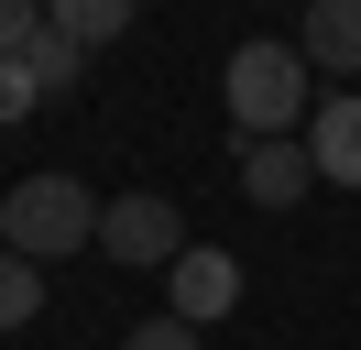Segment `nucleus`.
I'll return each instance as SVG.
<instances>
[{
  "instance_id": "obj_1",
  "label": "nucleus",
  "mask_w": 361,
  "mask_h": 350,
  "mask_svg": "<svg viewBox=\"0 0 361 350\" xmlns=\"http://www.w3.org/2000/svg\"><path fill=\"white\" fill-rule=\"evenodd\" d=\"M219 88H230V131H241V143H295L307 109H317V66L295 55L285 33H252L241 55L219 66Z\"/></svg>"
},
{
  "instance_id": "obj_2",
  "label": "nucleus",
  "mask_w": 361,
  "mask_h": 350,
  "mask_svg": "<svg viewBox=\"0 0 361 350\" xmlns=\"http://www.w3.org/2000/svg\"><path fill=\"white\" fill-rule=\"evenodd\" d=\"M0 252H23V262L99 252V186L88 175H23V186L0 197Z\"/></svg>"
},
{
  "instance_id": "obj_3",
  "label": "nucleus",
  "mask_w": 361,
  "mask_h": 350,
  "mask_svg": "<svg viewBox=\"0 0 361 350\" xmlns=\"http://www.w3.org/2000/svg\"><path fill=\"white\" fill-rule=\"evenodd\" d=\"M99 252L121 262V274H176V252H186V219H176V197H110L99 208Z\"/></svg>"
},
{
  "instance_id": "obj_4",
  "label": "nucleus",
  "mask_w": 361,
  "mask_h": 350,
  "mask_svg": "<svg viewBox=\"0 0 361 350\" xmlns=\"http://www.w3.org/2000/svg\"><path fill=\"white\" fill-rule=\"evenodd\" d=\"M230 306H241V252H219V241H186V252H176V274H164V318L219 328Z\"/></svg>"
},
{
  "instance_id": "obj_5",
  "label": "nucleus",
  "mask_w": 361,
  "mask_h": 350,
  "mask_svg": "<svg viewBox=\"0 0 361 350\" xmlns=\"http://www.w3.org/2000/svg\"><path fill=\"white\" fill-rule=\"evenodd\" d=\"M307 164H317V186L361 197V88H329V99L307 109Z\"/></svg>"
},
{
  "instance_id": "obj_6",
  "label": "nucleus",
  "mask_w": 361,
  "mask_h": 350,
  "mask_svg": "<svg viewBox=\"0 0 361 350\" xmlns=\"http://www.w3.org/2000/svg\"><path fill=\"white\" fill-rule=\"evenodd\" d=\"M307 186H317V164H307V131H295V143H241V197H252V208H274V219H285Z\"/></svg>"
},
{
  "instance_id": "obj_7",
  "label": "nucleus",
  "mask_w": 361,
  "mask_h": 350,
  "mask_svg": "<svg viewBox=\"0 0 361 350\" xmlns=\"http://www.w3.org/2000/svg\"><path fill=\"white\" fill-rule=\"evenodd\" d=\"M295 55H307L317 77H350V88H361V0H307Z\"/></svg>"
},
{
  "instance_id": "obj_8",
  "label": "nucleus",
  "mask_w": 361,
  "mask_h": 350,
  "mask_svg": "<svg viewBox=\"0 0 361 350\" xmlns=\"http://www.w3.org/2000/svg\"><path fill=\"white\" fill-rule=\"evenodd\" d=\"M132 11H142V0H44V22H55L66 44H88V55L132 33Z\"/></svg>"
},
{
  "instance_id": "obj_9",
  "label": "nucleus",
  "mask_w": 361,
  "mask_h": 350,
  "mask_svg": "<svg viewBox=\"0 0 361 350\" xmlns=\"http://www.w3.org/2000/svg\"><path fill=\"white\" fill-rule=\"evenodd\" d=\"M23 66H33V88H44V99H66V88L88 77V44H66V33H55V22H44V33L23 44Z\"/></svg>"
},
{
  "instance_id": "obj_10",
  "label": "nucleus",
  "mask_w": 361,
  "mask_h": 350,
  "mask_svg": "<svg viewBox=\"0 0 361 350\" xmlns=\"http://www.w3.org/2000/svg\"><path fill=\"white\" fill-rule=\"evenodd\" d=\"M23 318H44V262L0 252V328H23Z\"/></svg>"
},
{
  "instance_id": "obj_11",
  "label": "nucleus",
  "mask_w": 361,
  "mask_h": 350,
  "mask_svg": "<svg viewBox=\"0 0 361 350\" xmlns=\"http://www.w3.org/2000/svg\"><path fill=\"white\" fill-rule=\"evenodd\" d=\"M23 109H44V88H33L23 55H0V121H23Z\"/></svg>"
},
{
  "instance_id": "obj_12",
  "label": "nucleus",
  "mask_w": 361,
  "mask_h": 350,
  "mask_svg": "<svg viewBox=\"0 0 361 350\" xmlns=\"http://www.w3.org/2000/svg\"><path fill=\"white\" fill-rule=\"evenodd\" d=\"M121 350H197V328L186 318H142V328H121Z\"/></svg>"
},
{
  "instance_id": "obj_13",
  "label": "nucleus",
  "mask_w": 361,
  "mask_h": 350,
  "mask_svg": "<svg viewBox=\"0 0 361 350\" xmlns=\"http://www.w3.org/2000/svg\"><path fill=\"white\" fill-rule=\"evenodd\" d=\"M33 33H44V0H0V55H23Z\"/></svg>"
}]
</instances>
